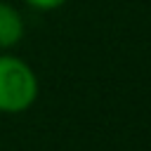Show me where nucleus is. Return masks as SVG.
Instances as JSON below:
<instances>
[{"mask_svg": "<svg viewBox=\"0 0 151 151\" xmlns=\"http://www.w3.org/2000/svg\"><path fill=\"white\" fill-rule=\"evenodd\" d=\"M40 94V80L33 66L7 52H0V113L17 116L28 111Z\"/></svg>", "mask_w": 151, "mask_h": 151, "instance_id": "f257e3e1", "label": "nucleus"}, {"mask_svg": "<svg viewBox=\"0 0 151 151\" xmlns=\"http://www.w3.org/2000/svg\"><path fill=\"white\" fill-rule=\"evenodd\" d=\"M26 35V21L17 5L0 0V52L17 47Z\"/></svg>", "mask_w": 151, "mask_h": 151, "instance_id": "f03ea898", "label": "nucleus"}, {"mask_svg": "<svg viewBox=\"0 0 151 151\" xmlns=\"http://www.w3.org/2000/svg\"><path fill=\"white\" fill-rule=\"evenodd\" d=\"M24 5H28L35 12H52V9H59L61 5H66V0H24Z\"/></svg>", "mask_w": 151, "mask_h": 151, "instance_id": "7ed1b4c3", "label": "nucleus"}]
</instances>
